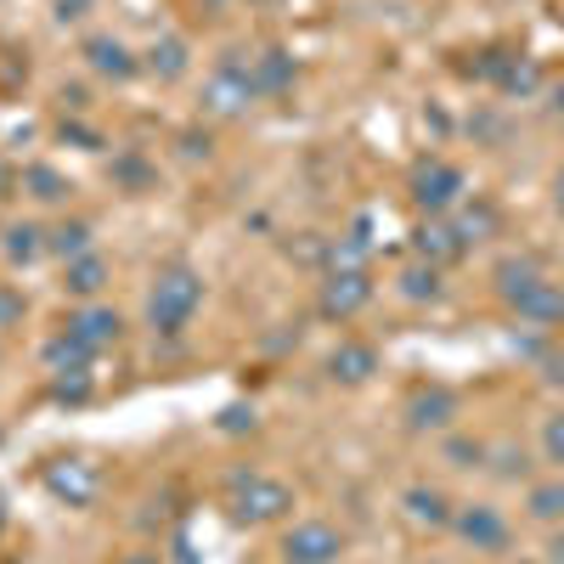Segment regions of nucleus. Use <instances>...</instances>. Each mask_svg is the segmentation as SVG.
Returning <instances> with one entry per match:
<instances>
[{"label":"nucleus","instance_id":"obj_24","mask_svg":"<svg viewBox=\"0 0 564 564\" xmlns=\"http://www.w3.org/2000/svg\"><path fill=\"white\" fill-rule=\"evenodd\" d=\"M23 311V300H12V294H0V322H12Z\"/></svg>","mask_w":564,"mask_h":564},{"label":"nucleus","instance_id":"obj_21","mask_svg":"<svg viewBox=\"0 0 564 564\" xmlns=\"http://www.w3.org/2000/svg\"><path fill=\"white\" fill-rule=\"evenodd\" d=\"M7 238H12V243H7L12 260H34V254H40V231H34V226H12Z\"/></svg>","mask_w":564,"mask_h":564},{"label":"nucleus","instance_id":"obj_22","mask_svg":"<svg viewBox=\"0 0 564 564\" xmlns=\"http://www.w3.org/2000/svg\"><path fill=\"white\" fill-rule=\"evenodd\" d=\"M401 282H406V294H412V300H423V294L435 300V289H441V276H435V265H430V271H423V265H412V271H406Z\"/></svg>","mask_w":564,"mask_h":564},{"label":"nucleus","instance_id":"obj_9","mask_svg":"<svg viewBox=\"0 0 564 564\" xmlns=\"http://www.w3.org/2000/svg\"><path fill=\"white\" fill-rule=\"evenodd\" d=\"M452 412H457V401H452L446 390H417V395L406 401L412 430H441V423H452Z\"/></svg>","mask_w":564,"mask_h":564},{"label":"nucleus","instance_id":"obj_27","mask_svg":"<svg viewBox=\"0 0 564 564\" xmlns=\"http://www.w3.org/2000/svg\"><path fill=\"white\" fill-rule=\"evenodd\" d=\"M553 108H558V113H564V79H558V85H553Z\"/></svg>","mask_w":564,"mask_h":564},{"label":"nucleus","instance_id":"obj_15","mask_svg":"<svg viewBox=\"0 0 564 564\" xmlns=\"http://www.w3.org/2000/svg\"><path fill=\"white\" fill-rule=\"evenodd\" d=\"M531 520H564V480H547V486H531Z\"/></svg>","mask_w":564,"mask_h":564},{"label":"nucleus","instance_id":"obj_6","mask_svg":"<svg viewBox=\"0 0 564 564\" xmlns=\"http://www.w3.org/2000/svg\"><path fill=\"white\" fill-rule=\"evenodd\" d=\"M452 525H457V536H463L468 547H502V542H508V520H502L491 502H475V508L452 513Z\"/></svg>","mask_w":564,"mask_h":564},{"label":"nucleus","instance_id":"obj_14","mask_svg":"<svg viewBox=\"0 0 564 564\" xmlns=\"http://www.w3.org/2000/svg\"><path fill=\"white\" fill-rule=\"evenodd\" d=\"M289 57H282V52H265V57H254L249 63V79H254V90H282V85H289Z\"/></svg>","mask_w":564,"mask_h":564},{"label":"nucleus","instance_id":"obj_16","mask_svg":"<svg viewBox=\"0 0 564 564\" xmlns=\"http://www.w3.org/2000/svg\"><path fill=\"white\" fill-rule=\"evenodd\" d=\"M417 249H423V254H435V260H446V254L463 249V238H457L452 226H423V231H417Z\"/></svg>","mask_w":564,"mask_h":564},{"label":"nucleus","instance_id":"obj_23","mask_svg":"<svg viewBox=\"0 0 564 564\" xmlns=\"http://www.w3.org/2000/svg\"><path fill=\"white\" fill-rule=\"evenodd\" d=\"M542 452H547V463H564V412H558V417H547V430H542Z\"/></svg>","mask_w":564,"mask_h":564},{"label":"nucleus","instance_id":"obj_5","mask_svg":"<svg viewBox=\"0 0 564 564\" xmlns=\"http://www.w3.org/2000/svg\"><path fill=\"white\" fill-rule=\"evenodd\" d=\"M457 193H463V170H452V164H423L417 175H412V198L423 204V209H452L457 204Z\"/></svg>","mask_w":564,"mask_h":564},{"label":"nucleus","instance_id":"obj_11","mask_svg":"<svg viewBox=\"0 0 564 564\" xmlns=\"http://www.w3.org/2000/svg\"><path fill=\"white\" fill-rule=\"evenodd\" d=\"M85 52H90V63H97V74H113V79H130L135 74V63H130V52H124L119 40H90Z\"/></svg>","mask_w":564,"mask_h":564},{"label":"nucleus","instance_id":"obj_1","mask_svg":"<svg viewBox=\"0 0 564 564\" xmlns=\"http://www.w3.org/2000/svg\"><path fill=\"white\" fill-rule=\"evenodd\" d=\"M497 276H502V300L520 316H531V322H558L564 316V289L547 282L536 265H502Z\"/></svg>","mask_w":564,"mask_h":564},{"label":"nucleus","instance_id":"obj_17","mask_svg":"<svg viewBox=\"0 0 564 564\" xmlns=\"http://www.w3.org/2000/svg\"><path fill=\"white\" fill-rule=\"evenodd\" d=\"M45 361H52V367H57V372H68V367H74V372H79V367H85V361H90V350H85V345H74V339H68V334H63V339H57V345H45Z\"/></svg>","mask_w":564,"mask_h":564},{"label":"nucleus","instance_id":"obj_20","mask_svg":"<svg viewBox=\"0 0 564 564\" xmlns=\"http://www.w3.org/2000/svg\"><path fill=\"white\" fill-rule=\"evenodd\" d=\"M153 68H159L164 79H175V74L186 68V52H181V40H164V45H153Z\"/></svg>","mask_w":564,"mask_h":564},{"label":"nucleus","instance_id":"obj_26","mask_svg":"<svg viewBox=\"0 0 564 564\" xmlns=\"http://www.w3.org/2000/svg\"><path fill=\"white\" fill-rule=\"evenodd\" d=\"M553 198H558V209H564V170H558V181H553Z\"/></svg>","mask_w":564,"mask_h":564},{"label":"nucleus","instance_id":"obj_7","mask_svg":"<svg viewBox=\"0 0 564 564\" xmlns=\"http://www.w3.org/2000/svg\"><path fill=\"white\" fill-rule=\"evenodd\" d=\"M68 339H74V345H85V350H102V345H113V339H119V316H113V311H102V305H85V311H74V316H68Z\"/></svg>","mask_w":564,"mask_h":564},{"label":"nucleus","instance_id":"obj_2","mask_svg":"<svg viewBox=\"0 0 564 564\" xmlns=\"http://www.w3.org/2000/svg\"><path fill=\"white\" fill-rule=\"evenodd\" d=\"M198 300H204V282L186 271V265H170L159 282H153V327H164V334H181L186 322H193V311H198Z\"/></svg>","mask_w":564,"mask_h":564},{"label":"nucleus","instance_id":"obj_13","mask_svg":"<svg viewBox=\"0 0 564 564\" xmlns=\"http://www.w3.org/2000/svg\"><path fill=\"white\" fill-rule=\"evenodd\" d=\"M372 367H379V356H372L367 345H339V350H334V372H339L345 384H361Z\"/></svg>","mask_w":564,"mask_h":564},{"label":"nucleus","instance_id":"obj_3","mask_svg":"<svg viewBox=\"0 0 564 564\" xmlns=\"http://www.w3.org/2000/svg\"><path fill=\"white\" fill-rule=\"evenodd\" d=\"M345 547V536L334 525H322V520H305L294 525L289 536H282V553H289V564H334Z\"/></svg>","mask_w":564,"mask_h":564},{"label":"nucleus","instance_id":"obj_25","mask_svg":"<svg viewBox=\"0 0 564 564\" xmlns=\"http://www.w3.org/2000/svg\"><path fill=\"white\" fill-rule=\"evenodd\" d=\"M547 558H553V564H564V536H553V547H547Z\"/></svg>","mask_w":564,"mask_h":564},{"label":"nucleus","instance_id":"obj_18","mask_svg":"<svg viewBox=\"0 0 564 564\" xmlns=\"http://www.w3.org/2000/svg\"><path fill=\"white\" fill-rule=\"evenodd\" d=\"M23 181L34 186V198H63V193H68V186H63V175H57V170H45V164H34Z\"/></svg>","mask_w":564,"mask_h":564},{"label":"nucleus","instance_id":"obj_10","mask_svg":"<svg viewBox=\"0 0 564 564\" xmlns=\"http://www.w3.org/2000/svg\"><path fill=\"white\" fill-rule=\"evenodd\" d=\"M406 513H412L417 525H452V502L441 491H423V486L406 491Z\"/></svg>","mask_w":564,"mask_h":564},{"label":"nucleus","instance_id":"obj_12","mask_svg":"<svg viewBox=\"0 0 564 564\" xmlns=\"http://www.w3.org/2000/svg\"><path fill=\"white\" fill-rule=\"evenodd\" d=\"M102 282H108L102 254H79V260H68V294H97Z\"/></svg>","mask_w":564,"mask_h":564},{"label":"nucleus","instance_id":"obj_8","mask_svg":"<svg viewBox=\"0 0 564 564\" xmlns=\"http://www.w3.org/2000/svg\"><path fill=\"white\" fill-rule=\"evenodd\" d=\"M367 276L361 271H334V276H327V294H322V311L327 316H350V311H361L367 305Z\"/></svg>","mask_w":564,"mask_h":564},{"label":"nucleus","instance_id":"obj_4","mask_svg":"<svg viewBox=\"0 0 564 564\" xmlns=\"http://www.w3.org/2000/svg\"><path fill=\"white\" fill-rule=\"evenodd\" d=\"M289 508H294L289 486L260 480V475L238 480V520H276V513H289Z\"/></svg>","mask_w":564,"mask_h":564},{"label":"nucleus","instance_id":"obj_19","mask_svg":"<svg viewBox=\"0 0 564 564\" xmlns=\"http://www.w3.org/2000/svg\"><path fill=\"white\" fill-rule=\"evenodd\" d=\"M85 249H90V226H85V220H74V226H63V231H57V254L79 260Z\"/></svg>","mask_w":564,"mask_h":564}]
</instances>
